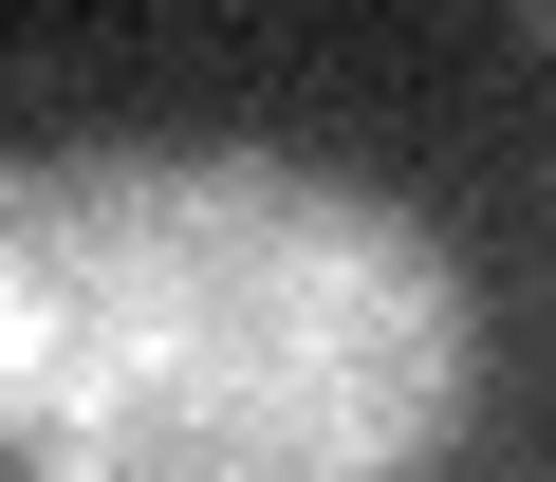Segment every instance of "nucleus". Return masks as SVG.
<instances>
[{
  "label": "nucleus",
  "mask_w": 556,
  "mask_h": 482,
  "mask_svg": "<svg viewBox=\"0 0 556 482\" xmlns=\"http://www.w3.org/2000/svg\"><path fill=\"white\" fill-rule=\"evenodd\" d=\"M482 408L445 223L223 130L0 149V464L20 482H427Z\"/></svg>",
  "instance_id": "1"
},
{
  "label": "nucleus",
  "mask_w": 556,
  "mask_h": 482,
  "mask_svg": "<svg viewBox=\"0 0 556 482\" xmlns=\"http://www.w3.org/2000/svg\"><path fill=\"white\" fill-rule=\"evenodd\" d=\"M519 20H538V38H556V0H519Z\"/></svg>",
  "instance_id": "2"
}]
</instances>
